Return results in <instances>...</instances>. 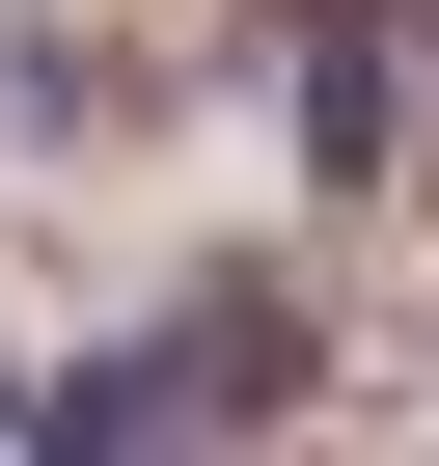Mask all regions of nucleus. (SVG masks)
Returning a JSON list of instances; mask_svg holds the SVG:
<instances>
[{
    "label": "nucleus",
    "instance_id": "f257e3e1",
    "mask_svg": "<svg viewBox=\"0 0 439 466\" xmlns=\"http://www.w3.org/2000/svg\"><path fill=\"white\" fill-rule=\"evenodd\" d=\"M248 384H275V329H248V302H220V329H165V357H110V384L56 411V466H192V439H220V411H248Z\"/></svg>",
    "mask_w": 439,
    "mask_h": 466
}]
</instances>
